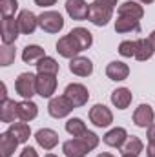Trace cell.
Wrapping results in <instances>:
<instances>
[{
  "mask_svg": "<svg viewBox=\"0 0 155 157\" xmlns=\"http://www.w3.org/2000/svg\"><path fill=\"white\" fill-rule=\"evenodd\" d=\"M117 7V0H93L89 4V15L88 20L99 28H104L112 18Z\"/></svg>",
  "mask_w": 155,
  "mask_h": 157,
  "instance_id": "1",
  "label": "cell"
},
{
  "mask_svg": "<svg viewBox=\"0 0 155 157\" xmlns=\"http://www.w3.org/2000/svg\"><path fill=\"white\" fill-rule=\"evenodd\" d=\"M15 91L22 99H31L33 95H37V75L29 71L20 73L15 80Z\"/></svg>",
  "mask_w": 155,
  "mask_h": 157,
  "instance_id": "2",
  "label": "cell"
},
{
  "mask_svg": "<svg viewBox=\"0 0 155 157\" xmlns=\"http://www.w3.org/2000/svg\"><path fill=\"white\" fill-rule=\"evenodd\" d=\"M39 26L46 33H59L64 28V18L59 11L49 9V11H44L39 15Z\"/></svg>",
  "mask_w": 155,
  "mask_h": 157,
  "instance_id": "3",
  "label": "cell"
},
{
  "mask_svg": "<svg viewBox=\"0 0 155 157\" xmlns=\"http://www.w3.org/2000/svg\"><path fill=\"white\" fill-rule=\"evenodd\" d=\"M73 110H75V106L68 101V97H66V95H59V97H51V99H49L47 113H49L53 119L68 117Z\"/></svg>",
  "mask_w": 155,
  "mask_h": 157,
  "instance_id": "4",
  "label": "cell"
},
{
  "mask_svg": "<svg viewBox=\"0 0 155 157\" xmlns=\"http://www.w3.org/2000/svg\"><path fill=\"white\" fill-rule=\"evenodd\" d=\"M64 95L68 97V101H70L75 108L84 106V104L88 102V99H89L88 88H86L84 84H80V82H71V84H68L66 90H64Z\"/></svg>",
  "mask_w": 155,
  "mask_h": 157,
  "instance_id": "5",
  "label": "cell"
},
{
  "mask_svg": "<svg viewBox=\"0 0 155 157\" xmlns=\"http://www.w3.org/2000/svg\"><path fill=\"white\" fill-rule=\"evenodd\" d=\"M89 121L97 128H108L113 122V112L106 104H95L89 110Z\"/></svg>",
  "mask_w": 155,
  "mask_h": 157,
  "instance_id": "6",
  "label": "cell"
},
{
  "mask_svg": "<svg viewBox=\"0 0 155 157\" xmlns=\"http://www.w3.org/2000/svg\"><path fill=\"white\" fill-rule=\"evenodd\" d=\"M57 91V75L37 73V95L42 99H51Z\"/></svg>",
  "mask_w": 155,
  "mask_h": 157,
  "instance_id": "7",
  "label": "cell"
},
{
  "mask_svg": "<svg viewBox=\"0 0 155 157\" xmlns=\"http://www.w3.org/2000/svg\"><path fill=\"white\" fill-rule=\"evenodd\" d=\"M82 49H80V46H78V42L70 33L68 35H64L62 39H59L57 42V53L60 55V57H64V59H75L78 57V53H80Z\"/></svg>",
  "mask_w": 155,
  "mask_h": 157,
  "instance_id": "8",
  "label": "cell"
},
{
  "mask_svg": "<svg viewBox=\"0 0 155 157\" xmlns=\"http://www.w3.org/2000/svg\"><path fill=\"white\" fill-rule=\"evenodd\" d=\"M62 152L66 157H86L91 150L82 137H73L62 144Z\"/></svg>",
  "mask_w": 155,
  "mask_h": 157,
  "instance_id": "9",
  "label": "cell"
},
{
  "mask_svg": "<svg viewBox=\"0 0 155 157\" xmlns=\"http://www.w3.org/2000/svg\"><path fill=\"white\" fill-rule=\"evenodd\" d=\"M20 28L15 17H2V44H15Z\"/></svg>",
  "mask_w": 155,
  "mask_h": 157,
  "instance_id": "10",
  "label": "cell"
},
{
  "mask_svg": "<svg viewBox=\"0 0 155 157\" xmlns=\"http://www.w3.org/2000/svg\"><path fill=\"white\" fill-rule=\"evenodd\" d=\"M155 121V112L150 104H139L133 112V122L139 128H150Z\"/></svg>",
  "mask_w": 155,
  "mask_h": 157,
  "instance_id": "11",
  "label": "cell"
},
{
  "mask_svg": "<svg viewBox=\"0 0 155 157\" xmlns=\"http://www.w3.org/2000/svg\"><path fill=\"white\" fill-rule=\"evenodd\" d=\"M17 20H18L20 33H24V35H33L35 29H37V26H39V17L33 11H29V9H22L18 13Z\"/></svg>",
  "mask_w": 155,
  "mask_h": 157,
  "instance_id": "12",
  "label": "cell"
},
{
  "mask_svg": "<svg viewBox=\"0 0 155 157\" xmlns=\"http://www.w3.org/2000/svg\"><path fill=\"white\" fill-rule=\"evenodd\" d=\"M66 13L73 20H86L89 15V4L86 0H66Z\"/></svg>",
  "mask_w": 155,
  "mask_h": 157,
  "instance_id": "13",
  "label": "cell"
},
{
  "mask_svg": "<svg viewBox=\"0 0 155 157\" xmlns=\"http://www.w3.org/2000/svg\"><path fill=\"white\" fill-rule=\"evenodd\" d=\"M35 141H37V144L40 148L49 152V150H53L59 144V133L55 130H51V128H40L35 133Z\"/></svg>",
  "mask_w": 155,
  "mask_h": 157,
  "instance_id": "14",
  "label": "cell"
},
{
  "mask_svg": "<svg viewBox=\"0 0 155 157\" xmlns=\"http://www.w3.org/2000/svg\"><path fill=\"white\" fill-rule=\"evenodd\" d=\"M117 17H130L135 20H141L144 17V7L141 6V2H133V0H126L117 7Z\"/></svg>",
  "mask_w": 155,
  "mask_h": 157,
  "instance_id": "15",
  "label": "cell"
},
{
  "mask_svg": "<svg viewBox=\"0 0 155 157\" xmlns=\"http://www.w3.org/2000/svg\"><path fill=\"white\" fill-rule=\"evenodd\" d=\"M70 71L77 77H89L93 73V62L88 57H75L70 60Z\"/></svg>",
  "mask_w": 155,
  "mask_h": 157,
  "instance_id": "16",
  "label": "cell"
},
{
  "mask_svg": "<svg viewBox=\"0 0 155 157\" xmlns=\"http://www.w3.org/2000/svg\"><path fill=\"white\" fill-rule=\"evenodd\" d=\"M128 137H130L128 132H126L122 126H117V128H112L110 132L104 133L102 141H104V144H108V146H112V148H122L124 143L128 141Z\"/></svg>",
  "mask_w": 155,
  "mask_h": 157,
  "instance_id": "17",
  "label": "cell"
},
{
  "mask_svg": "<svg viewBox=\"0 0 155 157\" xmlns=\"http://www.w3.org/2000/svg\"><path fill=\"white\" fill-rule=\"evenodd\" d=\"M106 75H108L110 80H115V82L126 80L128 75H130V66L122 60H112L106 66Z\"/></svg>",
  "mask_w": 155,
  "mask_h": 157,
  "instance_id": "18",
  "label": "cell"
},
{
  "mask_svg": "<svg viewBox=\"0 0 155 157\" xmlns=\"http://www.w3.org/2000/svg\"><path fill=\"white\" fill-rule=\"evenodd\" d=\"M18 119V102L13 99H4L0 102V121L6 124H13Z\"/></svg>",
  "mask_w": 155,
  "mask_h": 157,
  "instance_id": "19",
  "label": "cell"
},
{
  "mask_svg": "<svg viewBox=\"0 0 155 157\" xmlns=\"http://www.w3.org/2000/svg\"><path fill=\"white\" fill-rule=\"evenodd\" d=\"M112 104L115 106L117 110H126L130 104H131V101H133V95H131V91L128 90V88H117L112 91Z\"/></svg>",
  "mask_w": 155,
  "mask_h": 157,
  "instance_id": "20",
  "label": "cell"
},
{
  "mask_svg": "<svg viewBox=\"0 0 155 157\" xmlns=\"http://www.w3.org/2000/svg\"><path fill=\"white\" fill-rule=\"evenodd\" d=\"M7 132H9V133H11V135L20 143V144L28 143V141H29V137H31V128H29V124H28V122H24V121L9 124Z\"/></svg>",
  "mask_w": 155,
  "mask_h": 157,
  "instance_id": "21",
  "label": "cell"
},
{
  "mask_svg": "<svg viewBox=\"0 0 155 157\" xmlns=\"http://www.w3.org/2000/svg\"><path fill=\"white\" fill-rule=\"evenodd\" d=\"M39 115V106L31 99H24L18 102V119L24 122H29Z\"/></svg>",
  "mask_w": 155,
  "mask_h": 157,
  "instance_id": "22",
  "label": "cell"
},
{
  "mask_svg": "<svg viewBox=\"0 0 155 157\" xmlns=\"http://www.w3.org/2000/svg\"><path fill=\"white\" fill-rule=\"evenodd\" d=\"M44 57H46V51L39 44H29V46H26L22 49V60L26 64H35L37 66V62L40 59H44Z\"/></svg>",
  "mask_w": 155,
  "mask_h": 157,
  "instance_id": "23",
  "label": "cell"
},
{
  "mask_svg": "<svg viewBox=\"0 0 155 157\" xmlns=\"http://www.w3.org/2000/svg\"><path fill=\"white\" fill-rule=\"evenodd\" d=\"M20 143L9 133V132H4L0 133V152H2V157H11L15 152H17V146Z\"/></svg>",
  "mask_w": 155,
  "mask_h": 157,
  "instance_id": "24",
  "label": "cell"
},
{
  "mask_svg": "<svg viewBox=\"0 0 155 157\" xmlns=\"http://www.w3.org/2000/svg\"><path fill=\"white\" fill-rule=\"evenodd\" d=\"M70 35L78 42V46H80L82 51L89 49L91 44H93V35H91V31H88L86 28H80V26H78V28H73V29L70 31Z\"/></svg>",
  "mask_w": 155,
  "mask_h": 157,
  "instance_id": "25",
  "label": "cell"
},
{
  "mask_svg": "<svg viewBox=\"0 0 155 157\" xmlns=\"http://www.w3.org/2000/svg\"><path fill=\"white\" fill-rule=\"evenodd\" d=\"M115 31L117 33H131V31H141V20L130 18V17H117L115 20Z\"/></svg>",
  "mask_w": 155,
  "mask_h": 157,
  "instance_id": "26",
  "label": "cell"
},
{
  "mask_svg": "<svg viewBox=\"0 0 155 157\" xmlns=\"http://www.w3.org/2000/svg\"><path fill=\"white\" fill-rule=\"evenodd\" d=\"M155 49L152 46L150 39H137V51H135V59L139 62H146L153 57Z\"/></svg>",
  "mask_w": 155,
  "mask_h": 157,
  "instance_id": "27",
  "label": "cell"
},
{
  "mask_svg": "<svg viewBox=\"0 0 155 157\" xmlns=\"http://www.w3.org/2000/svg\"><path fill=\"white\" fill-rule=\"evenodd\" d=\"M60 70V64L53 59V57H44L37 62V73H49V75H57Z\"/></svg>",
  "mask_w": 155,
  "mask_h": 157,
  "instance_id": "28",
  "label": "cell"
},
{
  "mask_svg": "<svg viewBox=\"0 0 155 157\" xmlns=\"http://www.w3.org/2000/svg\"><path fill=\"white\" fill-rule=\"evenodd\" d=\"M66 132L71 137H80V135H84L88 132V128H86V122L80 117H71V119H68V122H66Z\"/></svg>",
  "mask_w": 155,
  "mask_h": 157,
  "instance_id": "29",
  "label": "cell"
},
{
  "mask_svg": "<svg viewBox=\"0 0 155 157\" xmlns=\"http://www.w3.org/2000/svg\"><path fill=\"white\" fill-rule=\"evenodd\" d=\"M120 150H122L120 154H131V155H139V154L144 150V143H142L139 137L131 135V137H128V141L124 143V146H122Z\"/></svg>",
  "mask_w": 155,
  "mask_h": 157,
  "instance_id": "30",
  "label": "cell"
},
{
  "mask_svg": "<svg viewBox=\"0 0 155 157\" xmlns=\"http://www.w3.org/2000/svg\"><path fill=\"white\" fill-rule=\"evenodd\" d=\"M15 57H17V51H15V46L13 44H2L0 46V66L7 68L15 62Z\"/></svg>",
  "mask_w": 155,
  "mask_h": 157,
  "instance_id": "31",
  "label": "cell"
},
{
  "mask_svg": "<svg viewBox=\"0 0 155 157\" xmlns=\"http://www.w3.org/2000/svg\"><path fill=\"white\" fill-rule=\"evenodd\" d=\"M135 51H137V40H122L119 44V55L124 59L135 57Z\"/></svg>",
  "mask_w": 155,
  "mask_h": 157,
  "instance_id": "32",
  "label": "cell"
},
{
  "mask_svg": "<svg viewBox=\"0 0 155 157\" xmlns=\"http://www.w3.org/2000/svg\"><path fill=\"white\" fill-rule=\"evenodd\" d=\"M17 9H18V2L17 0H0V13H2V17H13Z\"/></svg>",
  "mask_w": 155,
  "mask_h": 157,
  "instance_id": "33",
  "label": "cell"
},
{
  "mask_svg": "<svg viewBox=\"0 0 155 157\" xmlns=\"http://www.w3.org/2000/svg\"><path fill=\"white\" fill-rule=\"evenodd\" d=\"M18 157H39V154H37V150H35L33 146H26V148L18 154Z\"/></svg>",
  "mask_w": 155,
  "mask_h": 157,
  "instance_id": "34",
  "label": "cell"
},
{
  "mask_svg": "<svg viewBox=\"0 0 155 157\" xmlns=\"http://www.w3.org/2000/svg\"><path fill=\"white\" fill-rule=\"evenodd\" d=\"M37 6H40V7H49V6H55L57 4V0H33Z\"/></svg>",
  "mask_w": 155,
  "mask_h": 157,
  "instance_id": "35",
  "label": "cell"
},
{
  "mask_svg": "<svg viewBox=\"0 0 155 157\" xmlns=\"http://www.w3.org/2000/svg\"><path fill=\"white\" fill-rule=\"evenodd\" d=\"M146 137H148V143H155V124H152L146 130Z\"/></svg>",
  "mask_w": 155,
  "mask_h": 157,
  "instance_id": "36",
  "label": "cell"
},
{
  "mask_svg": "<svg viewBox=\"0 0 155 157\" xmlns=\"http://www.w3.org/2000/svg\"><path fill=\"white\" fill-rule=\"evenodd\" d=\"M146 157H155V143H148V146H146Z\"/></svg>",
  "mask_w": 155,
  "mask_h": 157,
  "instance_id": "37",
  "label": "cell"
},
{
  "mask_svg": "<svg viewBox=\"0 0 155 157\" xmlns=\"http://www.w3.org/2000/svg\"><path fill=\"white\" fill-rule=\"evenodd\" d=\"M148 39H150V42H152V46H153V49H155V29L150 33V37H148Z\"/></svg>",
  "mask_w": 155,
  "mask_h": 157,
  "instance_id": "38",
  "label": "cell"
},
{
  "mask_svg": "<svg viewBox=\"0 0 155 157\" xmlns=\"http://www.w3.org/2000/svg\"><path fill=\"white\" fill-rule=\"evenodd\" d=\"M97 157H115L113 154H108V152H104V154H99Z\"/></svg>",
  "mask_w": 155,
  "mask_h": 157,
  "instance_id": "39",
  "label": "cell"
},
{
  "mask_svg": "<svg viewBox=\"0 0 155 157\" xmlns=\"http://www.w3.org/2000/svg\"><path fill=\"white\" fill-rule=\"evenodd\" d=\"M139 2H141V4H153L155 0H139Z\"/></svg>",
  "mask_w": 155,
  "mask_h": 157,
  "instance_id": "40",
  "label": "cell"
},
{
  "mask_svg": "<svg viewBox=\"0 0 155 157\" xmlns=\"http://www.w3.org/2000/svg\"><path fill=\"white\" fill-rule=\"evenodd\" d=\"M122 157H139V155H131V154H122Z\"/></svg>",
  "mask_w": 155,
  "mask_h": 157,
  "instance_id": "41",
  "label": "cell"
},
{
  "mask_svg": "<svg viewBox=\"0 0 155 157\" xmlns=\"http://www.w3.org/2000/svg\"><path fill=\"white\" fill-rule=\"evenodd\" d=\"M46 157H57V155H53V154H47V155H46Z\"/></svg>",
  "mask_w": 155,
  "mask_h": 157,
  "instance_id": "42",
  "label": "cell"
}]
</instances>
